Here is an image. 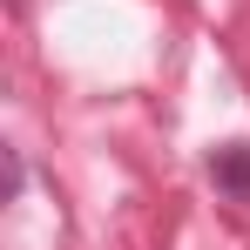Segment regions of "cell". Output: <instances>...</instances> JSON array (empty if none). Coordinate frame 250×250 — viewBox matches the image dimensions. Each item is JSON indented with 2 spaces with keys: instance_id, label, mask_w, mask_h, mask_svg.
I'll list each match as a JSON object with an SVG mask.
<instances>
[{
  "instance_id": "1",
  "label": "cell",
  "mask_w": 250,
  "mask_h": 250,
  "mask_svg": "<svg viewBox=\"0 0 250 250\" xmlns=\"http://www.w3.org/2000/svg\"><path fill=\"white\" fill-rule=\"evenodd\" d=\"M209 183H216L223 196L250 203V142H223V149H209Z\"/></svg>"
}]
</instances>
